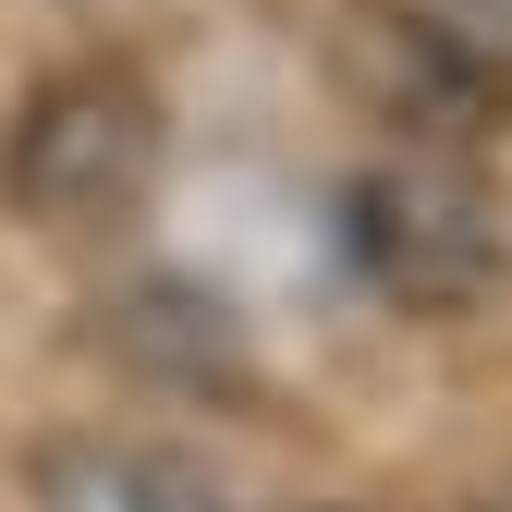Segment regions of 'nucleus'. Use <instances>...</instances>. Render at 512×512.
Listing matches in <instances>:
<instances>
[{
	"mask_svg": "<svg viewBox=\"0 0 512 512\" xmlns=\"http://www.w3.org/2000/svg\"><path fill=\"white\" fill-rule=\"evenodd\" d=\"M37 512H220V500L147 439H61L37 464Z\"/></svg>",
	"mask_w": 512,
	"mask_h": 512,
	"instance_id": "nucleus-3",
	"label": "nucleus"
},
{
	"mask_svg": "<svg viewBox=\"0 0 512 512\" xmlns=\"http://www.w3.org/2000/svg\"><path fill=\"white\" fill-rule=\"evenodd\" d=\"M354 256H366L378 293H403V305H427V317L488 305L500 269H512V244H500L488 196H476V183H452V171H427V159L354 183Z\"/></svg>",
	"mask_w": 512,
	"mask_h": 512,
	"instance_id": "nucleus-2",
	"label": "nucleus"
},
{
	"mask_svg": "<svg viewBox=\"0 0 512 512\" xmlns=\"http://www.w3.org/2000/svg\"><path fill=\"white\" fill-rule=\"evenodd\" d=\"M171 122L147 98V74L122 61H86V74H49L13 110V147H0V196H13L37 232H110L147 208Z\"/></svg>",
	"mask_w": 512,
	"mask_h": 512,
	"instance_id": "nucleus-1",
	"label": "nucleus"
}]
</instances>
